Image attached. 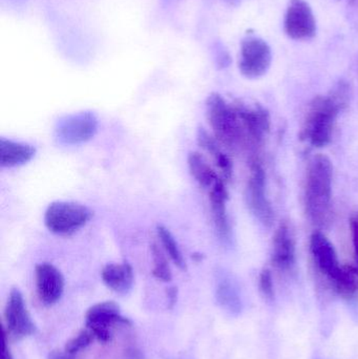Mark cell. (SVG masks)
Segmentation results:
<instances>
[{"label":"cell","instance_id":"1","mask_svg":"<svg viewBox=\"0 0 358 359\" xmlns=\"http://www.w3.org/2000/svg\"><path fill=\"white\" fill-rule=\"evenodd\" d=\"M349 86L340 82L331 94L313 99L301 133V139L315 147H324L332 140L340 111L348 105Z\"/></svg>","mask_w":358,"mask_h":359},{"label":"cell","instance_id":"2","mask_svg":"<svg viewBox=\"0 0 358 359\" xmlns=\"http://www.w3.org/2000/svg\"><path fill=\"white\" fill-rule=\"evenodd\" d=\"M333 166L329 158L317 155L307 170L305 185V210L309 219L317 226L327 223L331 213Z\"/></svg>","mask_w":358,"mask_h":359},{"label":"cell","instance_id":"3","mask_svg":"<svg viewBox=\"0 0 358 359\" xmlns=\"http://www.w3.org/2000/svg\"><path fill=\"white\" fill-rule=\"evenodd\" d=\"M206 116L216 140L226 149L239 151L248 143L235 105L229 104L218 93H212L208 96Z\"/></svg>","mask_w":358,"mask_h":359},{"label":"cell","instance_id":"4","mask_svg":"<svg viewBox=\"0 0 358 359\" xmlns=\"http://www.w3.org/2000/svg\"><path fill=\"white\" fill-rule=\"evenodd\" d=\"M92 217V210L84 205L57 201L48 205L46 208L44 224L53 233L67 236L81 229Z\"/></svg>","mask_w":358,"mask_h":359},{"label":"cell","instance_id":"5","mask_svg":"<svg viewBox=\"0 0 358 359\" xmlns=\"http://www.w3.org/2000/svg\"><path fill=\"white\" fill-rule=\"evenodd\" d=\"M245 198L250 212L264 227L270 228L275 221V211L266 194V172L258 159L250 162Z\"/></svg>","mask_w":358,"mask_h":359},{"label":"cell","instance_id":"6","mask_svg":"<svg viewBox=\"0 0 358 359\" xmlns=\"http://www.w3.org/2000/svg\"><path fill=\"white\" fill-rule=\"evenodd\" d=\"M98 130V118L92 111H80L64 116L57 121L55 136L64 145L88 142Z\"/></svg>","mask_w":358,"mask_h":359},{"label":"cell","instance_id":"7","mask_svg":"<svg viewBox=\"0 0 358 359\" xmlns=\"http://www.w3.org/2000/svg\"><path fill=\"white\" fill-rule=\"evenodd\" d=\"M273 62V52L265 40L249 36L242 41L239 69L247 79H259L266 75Z\"/></svg>","mask_w":358,"mask_h":359},{"label":"cell","instance_id":"8","mask_svg":"<svg viewBox=\"0 0 358 359\" xmlns=\"http://www.w3.org/2000/svg\"><path fill=\"white\" fill-rule=\"evenodd\" d=\"M285 33L294 40H308L317 34L312 8L305 0H290L284 21Z\"/></svg>","mask_w":358,"mask_h":359},{"label":"cell","instance_id":"9","mask_svg":"<svg viewBox=\"0 0 358 359\" xmlns=\"http://www.w3.org/2000/svg\"><path fill=\"white\" fill-rule=\"evenodd\" d=\"M85 323L95 339L101 343L111 341V328L113 324H130L128 320L120 314L119 306L113 302H104L90 307L86 312Z\"/></svg>","mask_w":358,"mask_h":359},{"label":"cell","instance_id":"10","mask_svg":"<svg viewBox=\"0 0 358 359\" xmlns=\"http://www.w3.org/2000/svg\"><path fill=\"white\" fill-rule=\"evenodd\" d=\"M235 109L239 114L247 137L248 143L261 145L270 132L271 119L269 111L260 104L246 105L244 103H235Z\"/></svg>","mask_w":358,"mask_h":359},{"label":"cell","instance_id":"11","mask_svg":"<svg viewBox=\"0 0 358 359\" xmlns=\"http://www.w3.org/2000/svg\"><path fill=\"white\" fill-rule=\"evenodd\" d=\"M4 316L8 332L17 339L29 337L35 333V324L27 312L22 294L17 288L11 291Z\"/></svg>","mask_w":358,"mask_h":359},{"label":"cell","instance_id":"12","mask_svg":"<svg viewBox=\"0 0 358 359\" xmlns=\"http://www.w3.org/2000/svg\"><path fill=\"white\" fill-rule=\"evenodd\" d=\"M310 251L315 265L330 282H334L342 272L336 249L325 234L317 231L311 236Z\"/></svg>","mask_w":358,"mask_h":359},{"label":"cell","instance_id":"13","mask_svg":"<svg viewBox=\"0 0 358 359\" xmlns=\"http://www.w3.org/2000/svg\"><path fill=\"white\" fill-rule=\"evenodd\" d=\"M36 287L40 301L53 305L60 299L64 290V278L52 264L42 263L36 266Z\"/></svg>","mask_w":358,"mask_h":359},{"label":"cell","instance_id":"14","mask_svg":"<svg viewBox=\"0 0 358 359\" xmlns=\"http://www.w3.org/2000/svg\"><path fill=\"white\" fill-rule=\"evenodd\" d=\"M271 259L275 268L281 271H289L296 265V238L287 222L279 226L273 236Z\"/></svg>","mask_w":358,"mask_h":359},{"label":"cell","instance_id":"15","mask_svg":"<svg viewBox=\"0 0 358 359\" xmlns=\"http://www.w3.org/2000/svg\"><path fill=\"white\" fill-rule=\"evenodd\" d=\"M228 198L226 186L220 179L209 189V201L216 233L225 244H230L233 241V230L227 215L226 204Z\"/></svg>","mask_w":358,"mask_h":359},{"label":"cell","instance_id":"16","mask_svg":"<svg viewBox=\"0 0 358 359\" xmlns=\"http://www.w3.org/2000/svg\"><path fill=\"white\" fill-rule=\"evenodd\" d=\"M36 155V149L27 143L16 142L10 139H0V165L16 168L31 161Z\"/></svg>","mask_w":358,"mask_h":359},{"label":"cell","instance_id":"17","mask_svg":"<svg viewBox=\"0 0 358 359\" xmlns=\"http://www.w3.org/2000/svg\"><path fill=\"white\" fill-rule=\"evenodd\" d=\"M103 282L120 294L130 292L134 285V270L128 263L109 264L101 272Z\"/></svg>","mask_w":358,"mask_h":359},{"label":"cell","instance_id":"18","mask_svg":"<svg viewBox=\"0 0 358 359\" xmlns=\"http://www.w3.org/2000/svg\"><path fill=\"white\" fill-rule=\"evenodd\" d=\"M197 141L204 151L212 156L224 178L227 181L233 178V162H231L230 158L222 151L220 142L216 140V137H212L207 130L200 128L197 133Z\"/></svg>","mask_w":358,"mask_h":359},{"label":"cell","instance_id":"19","mask_svg":"<svg viewBox=\"0 0 358 359\" xmlns=\"http://www.w3.org/2000/svg\"><path fill=\"white\" fill-rule=\"evenodd\" d=\"M187 163L191 176L203 188L210 189L220 180L207 160L197 151L189 154Z\"/></svg>","mask_w":358,"mask_h":359},{"label":"cell","instance_id":"20","mask_svg":"<svg viewBox=\"0 0 358 359\" xmlns=\"http://www.w3.org/2000/svg\"><path fill=\"white\" fill-rule=\"evenodd\" d=\"M216 299L222 307L233 313L241 310V299L237 286L226 274H221L216 284Z\"/></svg>","mask_w":358,"mask_h":359},{"label":"cell","instance_id":"21","mask_svg":"<svg viewBox=\"0 0 358 359\" xmlns=\"http://www.w3.org/2000/svg\"><path fill=\"white\" fill-rule=\"evenodd\" d=\"M336 290L345 297H357L358 294V270L352 266H343L342 272L334 282Z\"/></svg>","mask_w":358,"mask_h":359},{"label":"cell","instance_id":"22","mask_svg":"<svg viewBox=\"0 0 358 359\" xmlns=\"http://www.w3.org/2000/svg\"><path fill=\"white\" fill-rule=\"evenodd\" d=\"M157 232L164 250L170 255L172 261L174 262L180 269H186V263H185L184 257H183L180 247H179L176 238L172 236L170 229H167L165 226L159 225L157 227Z\"/></svg>","mask_w":358,"mask_h":359},{"label":"cell","instance_id":"23","mask_svg":"<svg viewBox=\"0 0 358 359\" xmlns=\"http://www.w3.org/2000/svg\"><path fill=\"white\" fill-rule=\"evenodd\" d=\"M151 252L153 262V276L162 282H170L172 278V270H170L166 255H164V251L157 243L153 242L151 244Z\"/></svg>","mask_w":358,"mask_h":359},{"label":"cell","instance_id":"24","mask_svg":"<svg viewBox=\"0 0 358 359\" xmlns=\"http://www.w3.org/2000/svg\"><path fill=\"white\" fill-rule=\"evenodd\" d=\"M94 339V334H92L90 329L82 330L77 337H74L73 339H71V341L67 344V346H65V351L74 355V354L79 352L80 350L88 347Z\"/></svg>","mask_w":358,"mask_h":359},{"label":"cell","instance_id":"25","mask_svg":"<svg viewBox=\"0 0 358 359\" xmlns=\"http://www.w3.org/2000/svg\"><path fill=\"white\" fill-rule=\"evenodd\" d=\"M259 287H260L261 293L266 299H273L275 297V287H273V274L270 270L264 269L260 274L259 278Z\"/></svg>","mask_w":358,"mask_h":359},{"label":"cell","instance_id":"26","mask_svg":"<svg viewBox=\"0 0 358 359\" xmlns=\"http://www.w3.org/2000/svg\"><path fill=\"white\" fill-rule=\"evenodd\" d=\"M351 232H352L353 246H354L355 257L358 263V213L351 217Z\"/></svg>","mask_w":358,"mask_h":359},{"label":"cell","instance_id":"27","mask_svg":"<svg viewBox=\"0 0 358 359\" xmlns=\"http://www.w3.org/2000/svg\"><path fill=\"white\" fill-rule=\"evenodd\" d=\"M0 359H13L10 348H8V343H6V333L2 334L1 354H0Z\"/></svg>","mask_w":358,"mask_h":359},{"label":"cell","instance_id":"28","mask_svg":"<svg viewBox=\"0 0 358 359\" xmlns=\"http://www.w3.org/2000/svg\"><path fill=\"white\" fill-rule=\"evenodd\" d=\"M123 359H144V358L139 350L130 348L124 352Z\"/></svg>","mask_w":358,"mask_h":359},{"label":"cell","instance_id":"29","mask_svg":"<svg viewBox=\"0 0 358 359\" xmlns=\"http://www.w3.org/2000/svg\"><path fill=\"white\" fill-rule=\"evenodd\" d=\"M177 297H178V289L176 287H170L167 290V297L170 308L174 307V304H176Z\"/></svg>","mask_w":358,"mask_h":359},{"label":"cell","instance_id":"30","mask_svg":"<svg viewBox=\"0 0 358 359\" xmlns=\"http://www.w3.org/2000/svg\"><path fill=\"white\" fill-rule=\"evenodd\" d=\"M48 359H75L73 358L71 354L67 353V351H53L52 353L48 355Z\"/></svg>","mask_w":358,"mask_h":359},{"label":"cell","instance_id":"31","mask_svg":"<svg viewBox=\"0 0 358 359\" xmlns=\"http://www.w3.org/2000/svg\"><path fill=\"white\" fill-rule=\"evenodd\" d=\"M228 6H237L241 4V0H224Z\"/></svg>","mask_w":358,"mask_h":359}]
</instances>
